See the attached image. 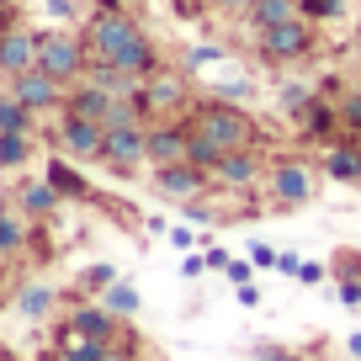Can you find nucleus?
Returning a JSON list of instances; mask_svg holds the SVG:
<instances>
[{"label":"nucleus","instance_id":"obj_37","mask_svg":"<svg viewBox=\"0 0 361 361\" xmlns=\"http://www.w3.org/2000/svg\"><path fill=\"white\" fill-rule=\"evenodd\" d=\"M202 271H207V255H202V250H186V260H180V276H186V282H197Z\"/></svg>","mask_w":361,"mask_h":361},{"label":"nucleus","instance_id":"obj_12","mask_svg":"<svg viewBox=\"0 0 361 361\" xmlns=\"http://www.w3.org/2000/svg\"><path fill=\"white\" fill-rule=\"evenodd\" d=\"M6 90H11L22 106H32L37 117L43 112H64V96H69V85H59L48 69H22V75L6 80Z\"/></svg>","mask_w":361,"mask_h":361},{"label":"nucleus","instance_id":"obj_30","mask_svg":"<svg viewBox=\"0 0 361 361\" xmlns=\"http://www.w3.org/2000/svg\"><path fill=\"white\" fill-rule=\"evenodd\" d=\"M340 133L361 138V85H345V90H340Z\"/></svg>","mask_w":361,"mask_h":361},{"label":"nucleus","instance_id":"obj_36","mask_svg":"<svg viewBox=\"0 0 361 361\" xmlns=\"http://www.w3.org/2000/svg\"><path fill=\"white\" fill-rule=\"evenodd\" d=\"M234 287H245V282H255V260H228V271H224Z\"/></svg>","mask_w":361,"mask_h":361},{"label":"nucleus","instance_id":"obj_35","mask_svg":"<svg viewBox=\"0 0 361 361\" xmlns=\"http://www.w3.org/2000/svg\"><path fill=\"white\" fill-rule=\"evenodd\" d=\"M324 276H329L324 260H303V271H298V282H303V287H324Z\"/></svg>","mask_w":361,"mask_h":361},{"label":"nucleus","instance_id":"obj_18","mask_svg":"<svg viewBox=\"0 0 361 361\" xmlns=\"http://www.w3.org/2000/svg\"><path fill=\"white\" fill-rule=\"evenodd\" d=\"M16 213H27L32 224H48V218H59V207H64V197L54 192V180L37 176V180H16Z\"/></svg>","mask_w":361,"mask_h":361},{"label":"nucleus","instance_id":"obj_11","mask_svg":"<svg viewBox=\"0 0 361 361\" xmlns=\"http://www.w3.org/2000/svg\"><path fill=\"white\" fill-rule=\"evenodd\" d=\"M159 165H192V123L186 117L149 123V170Z\"/></svg>","mask_w":361,"mask_h":361},{"label":"nucleus","instance_id":"obj_50","mask_svg":"<svg viewBox=\"0 0 361 361\" xmlns=\"http://www.w3.org/2000/svg\"><path fill=\"white\" fill-rule=\"evenodd\" d=\"M6 207H16V202H11V197H0V213H6Z\"/></svg>","mask_w":361,"mask_h":361},{"label":"nucleus","instance_id":"obj_42","mask_svg":"<svg viewBox=\"0 0 361 361\" xmlns=\"http://www.w3.org/2000/svg\"><path fill=\"white\" fill-rule=\"evenodd\" d=\"M213 6H218L224 16H234V22H245V11L255 6V0H213Z\"/></svg>","mask_w":361,"mask_h":361},{"label":"nucleus","instance_id":"obj_20","mask_svg":"<svg viewBox=\"0 0 361 361\" xmlns=\"http://www.w3.org/2000/svg\"><path fill=\"white\" fill-rule=\"evenodd\" d=\"M112 102H117V96H106L102 85L80 80V85H69V96H64V112H69V117H85V123H102V128H106V112H112Z\"/></svg>","mask_w":361,"mask_h":361},{"label":"nucleus","instance_id":"obj_27","mask_svg":"<svg viewBox=\"0 0 361 361\" xmlns=\"http://www.w3.org/2000/svg\"><path fill=\"white\" fill-rule=\"evenodd\" d=\"M314 96H319V90L308 85V80H282V85H276V106H282V117H298Z\"/></svg>","mask_w":361,"mask_h":361},{"label":"nucleus","instance_id":"obj_32","mask_svg":"<svg viewBox=\"0 0 361 361\" xmlns=\"http://www.w3.org/2000/svg\"><path fill=\"white\" fill-rule=\"evenodd\" d=\"M250 361H314V356L282 345V340H255V345H250Z\"/></svg>","mask_w":361,"mask_h":361},{"label":"nucleus","instance_id":"obj_33","mask_svg":"<svg viewBox=\"0 0 361 361\" xmlns=\"http://www.w3.org/2000/svg\"><path fill=\"white\" fill-rule=\"evenodd\" d=\"M218 159H224V149H218V138H207V133H197V128H192V165L213 170Z\"/></svg>","mask_w":361,"mask_h":361},{"label":"nucleus","instance_id":"obj_28","mask_svg":"<svg viewBox=\"0 0 361 361\" xmlns=\"http://www.w3.org/2000/svg\"><path fill=\"white\" fill-rule=\"evenodd\" d=\"M329 276H335V282H361V245H335Z\"/></svg>","mask_w":361,"mask_h":361},{"label":"nucleus","instance_id":"obj_5","mask_svg":"<svg viewBox=\"0 0 361 361\" xmlns=\"http://www.w3.org/2000/svg\"><path fill=\"white\" fill-rule=\"evenodd\" d=\"M37 69L59 80V85H80L90 69V43L80 27H43V43H37Z\"/></svg>","mask_w":361,"mask_h":361},{"label":"nucleus","instance_id":"obj_8","mask_svg":"<svg viewBox=\"0 0 361 361\" xmlns=\"http://www.w3.org/2000/svg\"><path fill=\"white\" fill-rule=\"evenodd\" d=\"M266 165L271 154L266 149H228L224 159L213 165V192H228V197H250L266 180Z\"/></svg>","mask_w":361,"mask_h":361},{"label":"nucleus","instance_id":"obj_24","mask_svg":"<svg viewBox=\"0 0 361 361\" xmlns=\"http://www.w3.org/2000/svg\"><path fill=\"white\" fill-rule=\"evenodd\" d=\"M0 133H37V112L22 106L11 90H0Z\"/></svg>","mask_w":361,"mask_h":361},{"label":"nucleus","instance_id":"obj_29","mask_svg":"<svg viewBox=\"0 0 361 361\" xmlns=\"http://www.w3.org/2000/svg\"><path fill=\"white\" fill-rule=\"evenodd\" d=\"M298 16L314 22V27H329V22L345 16V0H298Z\"/></svg>","mask_w":361,"mask_h":361},{"label":"nucleus","instance_id":"obj_47","mask_svg":"<svg viewBox=\"0 0 361 361\" xmlns=\"http://www.w3.org/2000/svg\"><path fill=\"white\" fill-rule=\"evenodd\" d=\"M43 6H48L54 16H69V0H43Z\"/></svg>","mask_w":361,"mask_h":361},{"label":"nucleus","instance_id":"obj_10","mask_svg":"<svg viewBox=\"0 0 361 361\" xmlns=\"http://www.w3.org/2000/svg\"><path fill=\"white\" fill-rule=\"evenodd\" d=\"M102 144H106L102 123H85V117L59 112V123H54V149H59V154L80 159V165H96V159H102Z\"/></svg>","mask_w":361,"mask_h":361},{"label":"nucleus","instance_id":"obj_21","mask_svg":"<svg viewBox=\"0 0 361 361\" xmlns=\"http://www.w3.org/2000/svg\"><path fill=\"white\" fill-rule=\"evenodd\" d=\"M27 239H32V218L16 213V207H6V213H0V266L27 255Z\"/></svg>","mask_w":361,"mask_h":361},{"label":"nucleus","instance_id":"obj_4","mask_svg":"<svg viewBox=\"0 0 361 361\" xmlns=\"http://www.w3.org/2000/svg\"><path fill=\"white\" fill-rule=\"evenodd\" d=\"M314 54H319V27L303 22V16L255 32V59L266 69H293V64H303V59H314Z\"/></svg>","mask_w":361,"mask_h":361},{"label":"nucleus","instance_id":"obj_41","mask_svg":"<svg viewBox=\"0 0 361 361\" xmlns=\"http://www.w3.org/2000/svg\"><path fill=\"white\" fill-rule=\"evenodd\" d=\"M276 271H282V276H298V271H303V255H298V250H276Z\"/></svg>","mask_w":361,"mask_h":361},{"label":"nucleus","instance_id":"obj_16","mask_svg":"<svg viewBox=\"0 0 361 361\" xmlns=\"http://www.w3.org/2000/svg\"><path fill=\"white\" fill-rule=\"evenodd\" d=\"M319 170H324V180H335V186H361V138L340 133L335 144L319 149Z\"/></svg>","mask_w":361,"mask_h":361},{"label":"nucleus","instance_id":"obj_14","mask_svg":"<svg viewBox=\"0 0 361 361\" xmlns=\"http://www.w3.org/2000/svg\"><path fill=\"white\" fill-rule=\"evenodd\" d=\"M59 303H64V293H59L48 276H27V282L11 293V308H16L22 319H32V324H48V319H59Z\"/></svg>","mask_w":361,"mask_h":361},{"label":"nucleus","instance_id":"obj_26","mask_svg":"<svg viewBox=\"0 0 361 361\" xmlns=\"http://www.w3.org/2000/svg\"><path fill=\"white\" fill-rule=\"evenodd\" d=\"M117 282V266H106V260H96V266H85L75 276V298H102L106 287Z\"/></svg>","mask_w":361,"mask_h":361},{"label":"nucleus","instance_id":"obj_23","mask_svg":"<svg viewBox=\"0 0 361 361\" xmlns=\"http://www.w3.org/2000/svg\"><path fill=\"white\" fill-rule=\"evenodd\" d=\"M37 159V133H0V170H27Z\"/></svg>","mask_w":361,"mask_h":361},{"label":"nucleus","instance_id":"obj_46","mask_svg":"<svg viewBox=\"0 0 361 361\" xmlns=\"http://www.w3.org/2000/svg\"><path fill=\"white\" fill-rule=\"evenodd\" d=\"M345 356H350V361H361V329H356V335L345 340Z\"/></svg>","mask_w":361,"mask_h":361},{"label":"nucleus","instance_id":"obj_19","mask_svg":"<svg viewBox=\"0 0 361 361\" xmlns=\"http://www.w3.org/2000/svg\"><path fill=\"white\" fill-rule=\"evenodd\" d=\"M43 176L54 180V192L64 197V202H96V186L85 180L80 159H69V154H59V149H54V159L43 165Z\"/></svg>","mask_w":361,"mask_h":361},{"label":"nucleus","instance_id":"obj_40","mask_svg":"<svg viewBox=\"0 0 361 361\" xmlns=\"http://www.w3.org/2000/svg\"><path fill=\"white\" fill-rule=\"evenodd\" d=\"M165 234H170V245H176V250H197V245H202V239H197V234H192V228H186V224L165 228Z\"/></svg>","mask_w":361,"mask_h":361},{"label":"nucleus","instance_id":"obj_2","mask_svg":"<svg viewBox=\"0 0 361 361\" xmlns=\"http://www.w3.org/2000/svg\"><path fill=\"white\" fill-rule=\"evenodd\" d=\"M186 123L197 128V133L218 138V149H266V123H260L255 112H250L245 102H224V96H197L192 112H186Z\"/></svg>","mask_w":361,"mask_h":361},{"label":"nucleus","instance_id":"obj_49","mask_svg":"<svg viewBox=\"0 0 361 361\" xmlns=\"http://www.w3.org/2000/svg\"><path fill=\"white\" fill-rule=\"evenodd\" d=\"M6 303H11V293H6V287H0V308H6Z\"/></svg>","mask_w":361,"mask_h":361},{"label":"nucleus","instance_id":"obj_7","mask_svg":"<svg viewBox=\"0 0 361 361\" xmlns=\"http://www.w3.org/2000/svg\"><path fill=\"white\" fill-rule=\"evenodd\" d=\"M96 165L117 180H133L138 170L149 165V123L138 128H106V144H102V159Z\"/></svg>","mask_w":361,"mask_h":361},{"label":"nucleus","instance_id":"obj_39","mask_svg":"<svg viewBox=\"0 0 361 361\" xmlns=\"http://www.w3.org/2000/svg\"><path fill=\"white\" fill-rule=\"evenodd\" d=\"M202 255H207V271H228V260H234L224 245H207V239H202Z\"/></svg>","mask_w":361,"mask_h":361},{"label":"nucleus","instance_id":"obj_38","mask_svg":"<svg viewBox=\"0 0 361 361\" xmlns=\"http://www.w3.org/2000/svg\"><path fill=\"white\" fill-rule=\"evenodd\" d=\"M335 303L340 308H361V282H335Z\"/></svg>","mask_w":361,"mask_h":361},{"label":"nucleus","instance_id":"obj_1","mask_svg":"<svg viewBox=\"0 0 361 361\" xmlns=\"http://www.w3.org/2000/svg\"><path fill=\"white\" fill-rule=\"evenodd\" d=\"M90 43V59H106V64L128 69V75L149 80L165 69V59H159L154 37L144 32V22H138L133 11H90V22L80 27Z\"/></svg>","mask_w":361,"mask_h":361},{"label":"nucleus","instance_id":"obj_34","mask_svg":"<svg viewBox=\"0 0 361 361\" xmlns=\"http://www.w3.org/2000/svg\"><path fill=\"white\" fill-rule=\"evenodd\" d=\"M224 48H218V43H197L192 48V54H186V75H197V69H207V64H224Z\"/></svg>","mask_w":361,"mask_h":361},{"label":"nucleus","instance_id":"obj_6","mask_svg":"<svg viewBox=\"0 0 361 361\" xmlns=\"http://www.w3.org/2000/svg\"><path fill=\"white\" fill-rule=\"evenodd\" d=\"M138 106H144V117L149 123H165V117H186L192 112V102H197V90H192V75L186 69H159V75H149L144 85H138V96H133Z\"/></svg>","mask_w":361,"mask_h":361},{"label":"nucleus","instance_id":"obj_43","mask_svg":"<svg viewBox=\"0 0 361 361\" xmlns=\"http://www.w3.org/2000/svg\"><path fill=\"white\" fill-rule=\"evenodd\" d=\"M250 260H255V266L266 271V266H276V250H271V245H260V239H255V245H250Z\"/></svg>","mask_w":361,"mask_h":361},{"label":"nucleus","instance_id":"obj_9","mask_svg":"<svg viewBox=\"0 0 361 361\" xmlns=\"http://www.w3.org/2000/svg\"><path fill=\"white\" fill-rule=\"evenodd\" d=\"M287 123H293V138L303 149H324V144H335V138H340V102L319 90L314 102H308L298 117H287Z\"/></svg>","mask_w":361,"mask_h":361},{"label":"nucleus","instance_id":"obj_31","mask_svg":"<svg viewBox=\"0 0 361 361\" xmlns=\"http://www.w3.org/2000/svg\"><path fill=\"white\" fill-rule=\"evenodd\" d=\"M180 218H186V224H197V228H218V224H228L234 213H218V207H207L202 197H192V202H180Z\"/></svg>","mask_w":361,"mask_h":361},{"label":"nucleus","instance_id":"obj_44","mask_svg":"<svg viewBox=\"0 0 361 361\" xmlns=\"http://www.w3.org/2000/svg\"><path fill=\"white\" fill-rule=\"evenodd\" d=\"M16 22H22V16H16V0H0V32H11Z\"/></svg>","mask_w":361,"mask_h":361},{"label":"nucleus","instance_id":"obj_13","mask_svg":"<svg viewBox=\"0 0 361 361\" xmlns=\"http://www.w3.org/2000/svg\"><path fill=\"white\" fill-rule=\"evenodd\" d=\"M154 192L170 197V202L207 197V192H213V170H202V165H159L154 170Z\"/></svg>","mask_w":361,"mask_h":361},{"label":"nucleus","instance_id":"obj_45","mask_svg":"<svg viewBox=\"0 0 361 361\" xmlns=\"http://www.w3.org/2000/svg\"><path fill=\"white\" fill-rule=\"evenodd\" d=\"M234 298H239V303H245V308H260V287H255V282L234 287Z\"/></svg>","mask_w":361,"mask_h":361},{"label":"nucleus","instance_id":"obj_15","mask_svg":"<svg viewBox=\"0 0 361 361\" xmlns=\"http://www.w3.org/2000/svg\"><path fill=\"white\" fill-rule=\"evenodd\" d=\"M37 43H43V27H27V22L0 32V75L11 80L22 69H37Z\"/></svg>","mask_w":361,"mask_h":361},{"label":"nucleus","instance_id":"obj_25","mask_svg":"<svg viewBox=\"0 0 361 361\" xmlns=\"http://www.w3.org/2000/svg\"><path fill=\"white\" fill-rule=\"evenodd\" d=\"M102 303L112 308L117 319H138V308H144V298H138V287L128 282V276H117V282H112V287H106V293H102Z\"/></svg>","mask_w":361,"mask_h":361},{"label":"nucleus","instance_id":"obj_22","mask_svg":"<svg viewBox=\"0 0 361 361\" xmlns=\"http://www.w3.org/2000/svg\"><path fill=\"white\" fill-rule=\"evenodd\" d=\"M298 16V0H255V6H250L245 11V32L255 37V32H266V27H282V22H293Z\"/></svg>","mask_w":361,"mask_h":361},{"label":"nucleus","instance_id":"obj_3","mask_svg":"<svg viewBox=\"0 0 361 361\" xmlns=\"http://www.w3.org/2000/svg\"><path fill=\"white\" fill-rule=\"evenodd\" d=\"M319 180L324 170L303 154H271L266 165V202L276 213H298V207H314L319 202Z\"/></svg>","mask_w":361,"mask_h":361},{"label":"nucleus","instance_id":"obj_48","mask_svg":"<svg viewBox=\"0 0 361 361\" xmlns=\"http://www.w3.org/2000/svg\"><path fill=\"white\" fill-rule=\"evenodd\" d=\"M32 361H64V356H59V350H54V345H48V350H43V356H32Z\"/></svg>","mask_w":361,"mask_h":361},{"label":"nucleus","instance_id":"obj_17","mask_svg":"<svg viewBox=\"0 0 361 361\" xmlns=\"http://www.w3.org/2000/svg\"><path fill=\"white\" fill-rule=\"evenodd\" d=\"M64 319L80 329V335H90V340H117L128 329V319H117L102 298H75V308H69Z\"/></svg>","mask_w":361,"mask_h":361}]
</instances>
